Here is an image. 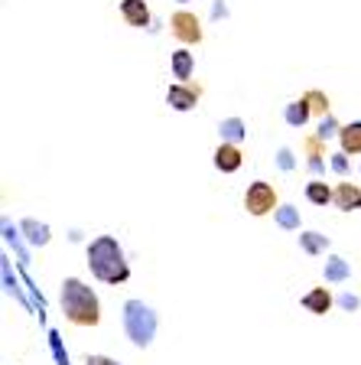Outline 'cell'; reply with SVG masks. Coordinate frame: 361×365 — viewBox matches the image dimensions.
<instances>
[{
  "instance_id": "6da1fadb",
  "label": "cell",
  "mask_w": 361,
  "mask_h": 365,
  "mask_svg": "<svg viewBox=\"0 0 361 365\" xmlns=\"http://www.w3.org/2000/svg\"><path fill=\"white\" fill-rule=\"evenodd\" d=\"M88 267H91V274L105 284H124L130 277V267H127V261H124V251H120L117 238H111V235H101V238L91 242Z\"/></svg>"
},
{
  "instance_id": "7a4b0ae2",
  "label": "cell",
  "mask_w": 361,
  "mask_h": 365,
  "mask_svg": "<svg viewBox=\"0 0 361 365\" xmlns=\"http://www.w3.org/2000/svg\"><path fill=\"white\" fill-rule=\"evenodd\" d=\"M62 313L75 327H98V319H101L98 297L91 294V287H85L78 277H68L62 284Z\"/></svg>"
},
{
  "instance_id": "3957f363",
  "label": "cell",
  "mask_w": 361,
  "mask_h": 365,
  "mask_svg": "<svg viewBox=\"0 0 361 365\" xmlns=\"http://www.w3.org/2000/svg\"><path fill=\"white\" fill-rule=\"evenodd\" d=\"M124 329L137 346H150L153 333H157V313L140 300H127L124 304Z\"/></svg>"
},
{
  "instance_id": "277c9868",
  "label": "cell",
  "mask_w": 361,
  "mask_h": 365,
  "mask_svg": "<svg viewBox=\"0 0 361 365\" xmlns=\"http://www.w3.org/2000/svg\"><path fill=\"white\" fill-rule=\"evenodd\" d=\"M244 209L251 215H267V212H277V192H273L271 182H251L248 192H244Z\"/></svg>"
},
{
  "instance_id": "5b68a950",
  "label": "cell",
  "mask_w": 361,
  "mask_h": 365,
  "mask_svg": "<svg viewBox=\"0 0 361 365\" xmlns=\"http://www.w3.org/2000/svg\"><path fill=\"white\" fill-rule=\"evenodd\" d=\"M173 33L182 43H199V39H202V26H199L196 14H189V10H179V14L173 16Z\"/></svg>"
},
{
  "instance_id": "8992f818",
  "label": "cell",
  "mask_w": 361,
  "mask_h": 365,
  "mask_svg": "<svg viewBox=\"0 0 361 365\" xmlns=\"http://www.w3.org/2000/svg\"><path fill=\"white\" fill-rule=\"evenodd\" d=\"M199 95H202V88H199V85H186V82H179V85H173V88H169L166 101H169V105H173L176 111H189V108H196Z\"/></svg>"
},
{
  "instance_id": "52a82bcc",
  "label": "cell",
  "mask_w": 361,
  "mask_h": 365,
  "mask_svg": "<svg viewBox=\"0 0 361 365\" xmlns=\"http://www.w3.org/2000/svg\"><path fill=\"white\" fill-rule=\"evenodd\" d=\"M120 16L130 23V26H147L150 23V10L143 0H120Z\"/></svg>"
},
{
  "instance_id": "ba28073f",
  "label": "cell",
  "mask_w": 361,
  "mask_h": 365,
  "mask_svg": "<svg viewBox=\"0 0 361 365\" xmlns=\"http://www.w3.org/2000/svg\"><path fill=\"white\" fill-rule=\"evenodd\" d=\"M332 202L339 205L342 212H352V209H361V190H358V186H352V182H339V190H335Z\"/></svg>"
},
{
  "instance_id": "9c48e42d",
  "label": "cell",
  "mask_w": 361,
  "mask_h": 365,
  "mask_svg": "<svg viewBox=\"0 0 361 365\" xmlns=\"http://www.w3.org/2000/svg\"><path fill=\"white\" fill-rule=\"evenodd\" d=\"M215 167H219L221 173H234V170L241 167V150L234 144H221L219 150H215Z\"/></svg>"
},
{
  "instance_id": "30bf717a",
  "label": "cell",
  "mask_w": 361,
  "mask_h": 365,
  "mask_svg": "<svg viewBox=\"0 0 361 365\" xmlns=\"http://www.w3.org/2000/svg\"><path fill=\"white\" fill-rule=\"evenodd\" d=\"M303 307H306L309 313H316V317H323V313H329L332 307V297L325 287H316V290H309L306 297H303Z\"/></svg>"
},
{
  "instance_id": "8fae6325",
  "label": "cell",
  "mask_w": 361,
  "mask_h": 365,
  "mask_svg": "<svg viewBox=\"0 0 361 365\" xmlns=\"http://www.w3.org/2000/svg\"><path fill=\"white\" fill-rule=\"evenodd\" d=\"M339 140H342V150L345 153H361V121H352L339 130Z\"/></svg>"
},
{
  "instance_id": "7c38bea8",
  "label": "cell",
  "mask_w": 361,
  "mask_h": 365,
  "mask_svg": "<svg viewBox=\"0 0 361 365\" xmlns=\"http://www.w3.org/2000/svg\"><path fill=\"white\" fill-rule=\"evenodd\" d=\"M309 114H313V108H309L306 98L293 101V105L286 108V124H293V128H303V124L309 121Z\"/></svg>"
},
{
  "instance_id": "4fadbf2b",
  "label": "cell",
  "mask_w": 361,
  "mask_h": 365,
  "mask_svg": "<svg viewBox=\"0 0 361 365\" xmlns=\"http://www.w3.org/2000/svg\"><path fill=\"white\" fill-rule=\"evenodd\" d=\"M173 76L179 78V82H186V78L192 76V53L176 49V53H173Z\"/></svg>"
},
{
  "instance_id": "5bb4252c",
  "label": "cell",
  "mask_w": 361,
  "mask_h": 365,
  "mask_svg": "<svg viewBox=\"0 0 361 365\" xmlns=\"http://www.w3.org/2000/svg\"><path fill=\"white\" fill-rule=\"evenodd\" d=\"M348 274H352L348 261H342V258H329V261H325V281L339 284V281H345Z\"/></svg>"
},
{
  "instance_id": "9a60e30c",
  "label": "cell",
  "mask_w": 361,
  "mask_h": 365,
  "mask_svg": "<svg viewBox=\"0 0 361 365\" xmlns=\"http://www.w3.org/2000/svg\"><path fill=\"white\" fill-rule=\"evenodd\" d=\"M332 196H335V192L329 190V186H325V182H309L306 186V199L309 202H316V205H325V202H332Z\"/></svg>"
},
{
  "instance_id": "2e32d148",
  "label": "cell",
  "mask_w": 361,
  "mask_h": 365,
  "mask_svg": "<svg viewBox=\"0 0 361 365\" xmlns=\"http://www.w3.org/2000/svg\"><path fill=\"white\" fill-rule=\"evenodd\" d=\"M300 245L309 251V255H319V251H325L329 238H325V235H316V232H306V235H300Z\"/></svg>"
},
{
  "instance_id": "e0dca14e",
  "label": "cell",
  "mask_w": 361,
  "mask_h": 365,
  "mask_svg": "<svg viewBox=\"0 0 361 365\" xmlns=\"http://www.w3.org/2000/svg\"><path fill=\"white\" fill-rule=\"evenodd\" d=\"M277 222H280V228H300V212H296L293 205H280Z\"/></svg>"
},
{
  "instance_id": "ac0fdd59",
  "label": "cell",
  "mask_w": 361,
  "mask_h": 365,
  "mask_svg": "<svg viewBox=\"0 0 361 365\" xmlns=\"http://www.w3.org/2000/svg\"><path fill=\"white\" fill-rule=\"evenodd\" d=\"M23 232H30V242H33V245H46V242H49V228H46V225H36L33 219L23 222Z\"/></svg>"
},
{
  "instance_id": "d6986e66",
  "label": "cell",
  "mask_w": 361,
  "mask_h": 365,
  "mask_svg": "<svg viewBox=\"0 0 361 365\" xmlns=\"http://www.w3.org/2000/svg\"><path fill=\"white\" fill-rule=\"evenodd\" d=\"M303 98L309 101V108H313V111H316V114H329V98H325L323 91H316V88H313V91H306Z\"/></svg>"
},
{
  "instance_id": "ffe728a7",
  "label": "cell",
  "mask_w": 361,
  "mask_h": 365,
  "mask_svg": "<svg viewBox=\"0 0 361 365\" xmlns=\"http://www.w3.org/2000/svg\"><path fill=\"white\" fill-rule=\"evenodd\" d=\"M221 137H228V140H241L244 137V124L238 121V118H228V121H221Z\"/></svg>"
},
{
  "instance_id": "44dd1931",
  "label": "cell",
  "mask_w": 361,
  "mask_h": 365,
  "mask_svg": "<svg viewBox=\"0 0 361 365\" xmlns=\"http://www.w3.org/2000/svg\"><path fill=\"white\" fill-rule=\"evenodd\" d=\"M339 124H335V118H332V114H325V121H323V128H319V137H323V140H325V137H332V134H339Z\"/></svg>"
},
{
  "instance_id": "7402d4cb",
  "label": "cell",
  "mask_w": 361,
  "mask_h": 365,
  "mask_svg": "<svg viewBox=\"0 0 361 365\" xmlns=\"http://www.w3.org/2000/svg\"><path fill=\"white\" fill-rule=\"evenodd\" d=\"M332 170H335V173H345V170H348L345 153H335V157H332Z\"/></svg>"
},
{
  "instance_id": "603a6c76",
  "label": "cell",
  "mask_w": 361,
  "mask_h": 365,
  "mask_svg": "<svg viewBox=\"0 0 361 365\" xmlns=\"http://www.w3.org/2000/svg\"><path fill=\"white\" fill-rule=\"evenodd\" d=\"M88 365H120V362H114L108 356H88Z\"/></svg>"
},
{
  "instance_id": "cb8c5ba5",
  "label": "cell",
  "mask_w": 361,
  "mask_h": 365,
  "mask_svg": "<svg viewBox=\"0 0 361 365\" xmlns=\"http://www.w3.org/2000/svg\"><path fill=\"white\" fill-rule=\"evenodd\" d=\"M280 167H283V170L293 167V153H290V150H280Z\"/></svg>"
},
{
  "instance_id": "d4e9b609",
  "label": "cell",
  "mask_w": 361,
  "mask_h": 365,
  "mask_svg": "<svg viewBox=\"0 0 361 365\" xmlns=\"http://www.w3.org/2000/svg\"><path fill=\"white\" fill-rule=\"evenodd\" d=\"M342 307H345V310H355V307H358V297L345 294V297H342Z\"/></svg>"
}]
</instances>
